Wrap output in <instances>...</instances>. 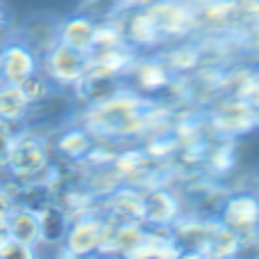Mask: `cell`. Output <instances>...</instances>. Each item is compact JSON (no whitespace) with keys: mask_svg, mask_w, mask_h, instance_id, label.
I'll list each match as a JSON object with an SVG mask.
<instances>
[{"mask_svg":"<svg viewBox=\"0 0 259 259\" xmlns=\"http://www.w3.org/2000/svg\"><path fill=\"white\" fill-rule=\"evenodd\" d=\"M163 110L158 103L147 101L145 97L124 85L115 97L108 101L88 106L85 110V124L83 126L92 133L94 138H106V140H122V138H136L142 133L161 128Z\"/></svg>","mask_w":259,"mask_h":259,"instance_id":"1","label":"cell"},{"mask_svg":"<svg viewBox=\"0 0 259 259\" xmlns=\"http://www.w3.org/2000/svg\"><path fill=\"white\" fill-rule=\"evenodd\" d=\"M5 172L19 184H51L55 177V165L51 163L46 142L34 128H16L14 147Z\"/></svg>","mask_w":259,"mask_h":259,"instance_id":"2","label":"cell"},{"mask_svg":"<svg viewBox=\"0 0 259 259\" xmlns=\"http://www.w3.org/2000/svg\"><path fill=\"white\" fill-rule=\"evenodd\" d=\"M147 14L152 19L161 44L186 39L193 30H197L195 12L186 0H154L145 5Z\"/></svg>","mask_w":259,"mask_h":259,"instance_id":"3","label":"cell"},{"mask_svg":"<svg viewBox=\"0 0 259 259\" xmlns=\"http://www.w3.org/2000/svg\"><path fill=\"white\" fill-rule=\"evenodd\" d=\"M90 69V55L83 51H76L71 46L58 44L49 51L46 55H41V67L39 71L51 80L53 88L60 90H73L80 83L85 73Z\"/></svg>","mask_w":259,"mask_h":259,"instance_id":"4","label":"cell"},{"mask_svg":"<svg viewBox=\"0 0 259 259\" xmlns=\"http://www.w3.org/2000/svg\"><path fill=\"white\" fill-rule=\"evenodd\" d=\"M218 220L241 239V245L259 239V200L254 191L230 193L223 202Z\"/></svg>","mask_w":259,"mask_h":259,"instance_id":"5","label":"cell"},{"mask_svg":"<svg viewBox=\"0 0 259 259\" xmlns=\"http://www.w3.org/2000/svg\"><path fill=\"white\" fill-rule=\"evenodd\" d=\"M103 225H106V218L99 211H85V213L71 215L67 236L60 243V254L73 259L94 254L101 243Z\"/></svg>","mask_w":259,"mask_h":259,"instance_id":"6","label":"cell"},{"mask_svg":"<svg viewBox=\"0 0 259 259\" xmlns=\"http://www.w3.org/2000/svg\"><path fill=\"white\" fill-rule=\"evenodd\" d=\"M39 67L41 55L34 53L19 34H10L0 41V80L21 85L39 71Z\"/></svg>","mask_w":259,"mask_h":259,"instance_id":"7","label":"cell"},{"mask_svg":"<svg viewBox=\"0 0 259 259\" xmlns=\"http://www.w3.org/2000/svg\"><path fill=\"white\" fill-rule=\"evenodd\" d=\"M213 131L223 138H239L254 131V110L245 99L223 94L211 113Z\"/></svg>","mask_w":259,"mask_h":259,"instance_id":"8","label":"cell"},{"mask_svg":"<svg viewBox=\"0 0 259 259\" xmlns=\"http://www.w3.org/2000/svg\"><path fill=\"white\" fill-rule=\"evenodd\" d=\"M175 73L165 64L161 55H147V58H136L131 69L124 76V83L138 94H158L172 85Z\"/></svg>","mask_w":259,"mask_h":259,"instance_id":"9","label":"cell"},{"mask_svg":"<svg viewBox=\"0 0 259 259\" xmlns=\"http://www.w3.org/2000/svg\"><path fill=\"white\" fill-rule=\"evenodd\" d=\"M181 213V200L170 188L161 184L142 188V223L147 227H170Z\"/></svg>","mask_w":259,"mask_h":259,"instance_id":"10","label":"cell"},{"mask_svg":"<svg viewBox=\"0 0 259 259\" xmlns=\"http://www.w3.org/2000/svg\"><path fill=\"white\" fill-rule=\"evenodd\" d=\"M124 85L126 83H124V78H119V76H113V73H106V71H101V69L90 67L88 73L80 78V83L73 88V94H76V101L88 108V106H97V103L108 101V99L115 97Z\"/></svg>","mask_w":259,"mask_h":259,"instance_id":"11","label":"cell"},{"mask_svg":"<svg viewBox=\"0 0 259 259\" xmlns=\"http://www.w3.org/2000/svg\"><path fill=\"white\" fill-rule=\"evenodd\" d=\"M34 53L46 55L60 41V19L53 14H32L16 32Z\"/></svg>","mask_w":259,"mask_h":259,"instance_id":"12","label":"cell"},{"mask_svg":"<svg viewBox=\"0 0 259 259\" xmlns=\"http://www.w3.org/2000/svg\"><path fill=\"white\" fill-rule=\"evenodd\" d=\"M88 55H90V67L101 69V71L113 73V76H119V78L126 76L133 60L138 58L136 49L128 41H122V44H115V46H103V49H92Z\"/></svg>","mask_w":259,"mask_h":259,"instance_id":"13","label":"cell"},{"mask_svg":"<svg viewBox=\"0 0 259 259\" xmlns=\"http://www.w3.org/2000/svg\"><path fill=\"white\" fill-rule=\"evenodd\" d=\"M177 257H181V250L177 245L175 236L170 234V227H147L145 239L128 254V259H177Z\"/></svg>","mask_w":259,"mask_h":259,"instance_id":"14","label":"cell"},{"mask_svg":"<svg viewBox=\"0 0 259 259\" xmlns=\"http://www.w3.org/2000/svg\"><path fill=\"white\" fill-rule=\"evenodd\" d=\"M94 25H97V21L90 14L76 12V14L60 21V41L76 51L90 53L94 46Z\"/></svg>","mask_w":259,"mask_h":259,"instance_id":"15","label":"cell"},{"mask_svg":"<svg viewBox=\"0 0 259 259\" xmlns=\"http://www.w3.org/2000/svg\"><path fill=\"white\" fill-rule=\"evenodd\" d=\"M39 215V230H41V245H60L67 236L71 215L58 202H49L41 209H37Z\"/></svg>","mask_w":259,"mask_h":259,"instance_id":"16","label":"cell"},{"mask_svg":"<svg viewBox=\"0 0 259 259\" xmlns=\"http://www.w3.org/2000/svg\"><path fill=\"white\" fill-rule=\"evenodd\" d=\"M30 110H32V103L28 101L23 88L0 80V119L12 126H19V124H25Z\"/></svg>","mask_w":259,"mask_h":259,"instance_id":"17","label":"cell"},{"mask_svg":"<svg viewBox=\"0 0 259 259\" xmlns=\"http://www.w3.org/2000/svg\"><path fill=\"white\" fill-rule=\"evenodd\" d=\"M94 145V136L85 126H67L60 128L55 136V152L67 161L83 163Z\"/></svg>","mask_w":259,"mask_h":259,"instance_id":"18","label":"cell"},{"mask_svg":"<svg viewBox=\"0 0 259 259\" xmlns=\"http://www.w3.org/2000/svg\"><path fill=\"white\" fill-rule=\"evenodd\" d=\"M7 230L10 236L21 243H28L32 248L41 245V230H39V215L30 206L16 204V209L7 215Z\"/></svg>","mask_w":259,"mask_h":259,"instance_id":"19","label":"cell"},{"mask_svg":"<svg viewBox=\"0 0 259 259\" xmlns=\"http://www.w3.org/2000/svg\"><path fill=\"white\" fill-rule=\"evenodd\" d=\"M161 58L165 60V64L170 67L172 73H188V71H195L202 64V60H204V49L181 39V44L172 46L167 53H161Z\"/></svg>","mask_w":259,"mask_h":259,"instance_id":"20","label":"cell"},{"mask_svg":"<svg viewBox=\"0 0 259 259\" xmlns=\"http://www.w3.org/2000/svg\"><path fill=\"white\" fill-rule=\"evenodd\" d=\"M236 254H241V239L230 227H225L218 220L213 232H211V239H209V245H206L204 257L230 259V257H236Z\"/></svg>","mask_w":259,"mask_h":259,"instance_id":"21","label":"cell"},{"mask_svg":"<svg viewBox=\"0 0 259 259\" xmlns=\"http://www.w3.org/2000/svg\"><path fill=\"white\" fill-rule=\"evenodd\" d=\"M236 163V147L234 138H223L218 145H213L209 154H206V165L213 170V175H227Z\"/></svg>","mask_w":259,"mask_h":259,"instance_id":"22","label":"cell"},{"mask_svg":"<svg viewBox=\"0 0 259 259\" xmlns=\"http://www.w3.org/2000/svg\"><path fill=\"white\" fill-rule=\"evenodd\" d=\"M21 88H23L25 97H28V101L32 103V106H37L39 101H44V99L49 97L51 92H53V85H51V80L46 78L41 71L32 73L30 78H25L23 83H21Z\"/></svg>","mask_w":259,"mask_h":259,"instance_id":"23","label":"cell"},{"mask_svg":"<svg viewBox=\"0 0 259 259\" xmlns=\"http://www.w3.org/2000/svg\"><path fill=\"white\" fill-rule=\"evenodd\" d=\"M37 257V248L28 243H21L16 239H7L0 245V259H34Z\"/></svg>","mask_w":259,"mask_h":259,"instance_id":"24","label":"cell"},{"mask_svg":"<svg viewBox=\"0 0 259 259\" xmlns=\"http://www.w3.org/2000/svg\"><path fill=\"white\" fill-rule=\"evenodd\" d=\"M14 138H16V126H12V124L0 119V170H5L7 163H10Z\"/></svg>","mask_w":259,"mask_h":259,"instance_id":"25","label":"cell"},{"mask_svg":"<svg viewBox=\"0 0 259 259\" xmlns=\"http://www.w3.org/2000/svg\"><path fill=\"white\" fill-rule=\"evenodd\" d=\"M16 209V195L10 184H0V218H7Z\"/></svg>","mask_w":259,"mask_h":259,"instance_id":"26","label":"cell"},{"mask_svg":"<svg viewBox=\"0 0 259 259\" xmlns=\"http://www.w3.org/2000/svg\"><path fill=\"white\" fill-rule=\"evenodd\" d=\"M243 49L248 51V55L252 58L254 67H259V25H257V28H252L243 37Z\"/></svg>","mask_w":259,"mask_h":259,"instance_id":"27","label":"cell"},{"mask_svg":"<svg viewBox=\"0 0 259 259\" xmlns=\"http://www.w3.org/2000/svg\"><path fill=\"white\" fill-rule=\"evenodd\" d=\"M10 30H12V19H10V12L3 7V3H0V41L5 39V37H10Z\"/></svg>","mask_w":259,"mask_h":259,"instance_id":"28","label":"cell"},{"mask_svg":"<svg viewBox=\"0 0 259 259\" xmlns=\"http://www.w3.org/2000/svg\"><path fill=\"white\" fill-rule=\"evenodd\" d=\"M10 239V230H7V218H0V245Z\"/></svg>","mask_w":259,"mask_h":259,"instance_id":"29","label":"cell"},{"mask_svg":"<svg viewBox=\"0 0 259 259\" xmlns=\"http://www.w3.org/2000/svg\"><path fill=\"white\" fill-rule=\"evenodd\" d=\"M252 110H254V128H259V106L252 108Z\"/></svg>","mask_w":259,"mask_h":259,"instance_id":"30","label":"cell"},{"mask_svg":"<svg viewBox=\"0 0 259 259\" xmlns=\"http://www.w3.org/2000/svg\"><path fill=\"white\" fill-rule=\"evenodd\" d=\"M254 195H257V200H259V184H257V188H254Z\"/></svg>","mask_w":259,"mask_h":259,"instance_id":"31","label":"cell"}]
</instances>
